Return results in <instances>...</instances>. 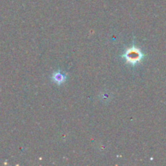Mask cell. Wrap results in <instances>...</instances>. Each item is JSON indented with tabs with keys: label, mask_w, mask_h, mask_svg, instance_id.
Instances as JSON below:
<instances>
[{
	"label": "cell",
	"mask_w": 166,
	"mask_h": 166,
	"mask_svg": "<svg viewBox=\"0 0 166 166\" xmlns=\"http://www.w3.org/2000/svg\"><path fill=\"white\" fill-rule=\"evenodd\" d=\"M124 58L126 62L131 66H135L137 64L140 63L143 61L144 58V54L142 52L140 49L136 47L135 45H133L131 47L126 49L125 50L124 54L122 56Z\"/></svg>",
	"instance_id": "1"
},
{
	"label": "cell",
	"mask_w": 166,
	"mask_h": 166,
	"mask_svg": "<svg viewBox=\"0 0 166 166\" xmlns=\"http://www.w3.org/2000/svg\"><path fill=\"white\" fill-rule=\"evenodd\" d=\"M51 79H52V80L54 83H57L58 85H60L66 82L67 76L60 71H57V72H55L53 74L52 76H51Z\"/></svg>",
	"instance_id": "2"
}]
</instances>
